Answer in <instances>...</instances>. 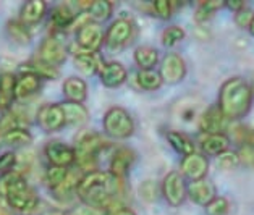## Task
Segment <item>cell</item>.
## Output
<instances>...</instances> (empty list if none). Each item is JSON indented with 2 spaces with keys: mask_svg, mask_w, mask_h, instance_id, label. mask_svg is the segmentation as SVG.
Listing matches in <instances>:
<instances>
[{
  "mask_svg": "<svg viewBox=\"0 0 254 215\" xmlns=\"http://www.w3.org/2000/svg\"><path fill=\"white\" fill-rule=\"evenodd\" d=\"M123 191L122 178L114 176L110 171H89L81 176L76 193L86 206L109 211L110 214L122 209V202L117 196Z\"/></svg>",
  "mask_w": 254,
  "mask_h": 215,
  "instance_id": "1",
  "label": "cell"
},
{
  "mask_svg": "<svg viewBox=\"0 0 254 215\" xmlns=\"http://www.w3.org/2000/svg\"><path fill=\"white\" fill-rule=\"evenodd\" d=\"M253 104V89L246 79L235 76L222 84L219 110L227 120H240L248 115Z\"/></svg>",
  "mask_w": 254,
  "mask_h": 215,
  "instance_id": "2",
  "label": "cell"
},
{
  "mask_svg": "<svg viewBox=\"0 0 254 215\" xmlns=\"http://www.w3.org/2000/svg\"><path fill=\"white\" fill-rule=\"evenodd\" d=\"M0 196L21 215H31L39 204L38 194L18 171L0 175Z\"/></svg>",
  "mask_w": 254,
  "mask_h": 215,
  "instance_id": "3",
  "label": "cell"
},
{
  "mask_svg": "<svg viewBox=\"0 0 254 215\" xmlns=\"http://www.w3.org/2000/svg\"><path fill=\"white\" fill-rule=\"evenodd\" d=\"M104 130L114 139H127L133 136L134 133V121L125 108L112 107L104 115Z\"/></svg>",
  "mask_w": 254,
  "mask_h": 215,
  "instance_id": "4",
  "label": "cell"
},
{
  "mask_svg": "<svg viewBox=\"0 0 254 215\" xmlns=\"http://www.w3.org/2000/svg\"><path fill=\"white\" fill-rule=\"evenodd\" d=\"M134 26L128 18H119L109 26L107 33L104 34V44L107 46L110 51H119V49L125 47L129 41L133 39Z\"/></svg>",
  "mask_w": 254,
  "mask_h": 215,
  "instance_id": "5",
  "label": "cell"
},
{
  "mask_svg": "<svg viewBox=\"0 0 254 215\" xmlns=\"http://www.w3.org/2000/svg\"><path fill=\"white\" fill-rule=\"evenodd\" d=\"M162 194L172 207H180L187 199V184L178 171H170L162 181Z\"/></svg>",
  "mask_w": 254,
  "mask_h": 215,
  "instance_id": "6",
  "label": "cell"
},
{
  "mask_svg": "<svg viewBox=\"0 0 254 215\" xmlns=\"http://www.w3.org/2000/svg\"><path fill=\"white\" fill-rule=\"evenodd\" d=\"M159 75L162 78V83L177 84L187 75V63H185V60L178 54L170 52L162 58Z\"/></svg>",
  "mask_w": 254,
  "mask_h": 215,
  "instance_id": "7",
  "label": "cell"
},
{
  "mask_svg": "<svg viewBox=\"0 0 254 215\" xmlns=\"http://www.w3.org/2000/svg\"><path fill=\"white\" fill-rule=\"evenodd\" d=\"M76 42L81 51L96 54L99 47L104 44V31L99 23L89 21L76 31Z\"/></svg>",
  "mask_w": 254,
  "mask_h": 215,
  "instance_id": "8",
  "label": "cell"
},
{
  "mask_svg": "<svg viewBox=\"0 0 254 215\" xmlns=\"http://www.w3.org/2000/svg\"><path fill=\"white\" fill-rule=\"evenodd\" d=\"M38 123L39 126L47 133L60 131L66 125L64 108L60 104H47L42 106L38 112Z\"/></svg>",
  "mask_w": 254,
  "mask_h": 215,
  "instance_id": "9",
  "label": "cell"
},
{
  "mask_svg": "<svg viewBox=\"0 0 254 215\" xmlns=\"http://www.w3.org/2000/svg\"><path fill=\"white\" fill-rule=\"evenodd\" d=\"M44 152H46L47 161L51 162V165H54V167L68 168L76 162L75 149H71L70 146L60 143V141H51V143L46 146Z\"/></svg>",
  "mask_w": 254,
  "mask_h": 215,
  "instance_id": "10",
  "label": "cell"
},
{
  "mask_svg": "<svg viewBox=\"0 0 254 215\" xmlns=\"http://www.w3.org/2000/svg\"><path fill=\"white\" fill-rule=\"evenodd\" d=\"M207 170H209L207 157L202 156V154L193 152V154H190V156L183 157L182 175L185 178H188V180H191V181L204 180V176L207 175Z\"/></svg>",
  "mask_w": 254,
  "mask_h": 215,
  "instance_id": "11",
  "label": "cell"
},
{
  "mask_svg": "<svg viewBox=\"0 0 254 215\" xmlns=\"http://www.w3.org/2000/svg\"><path fill=\"white\" fill-rule=\"evenodd\" d=\"M39 58L52 66H59L66 60V49L57 38H47L39 47Z\"/></svg>",
  "mask_w": 254,
  "mask_h": 215,
  "instance_id": "12",
  "label": "cell"
},
{
  "mask_svg": "<svg viewBox=\"0 0 254 215\" xmlns=\"http://www.w3.org/2000/svg\"><path fill=\"white\" fill-rule=\"evenodd\" d=\"M99 75H101V81L105 88L115 89L120 88V86L127 81V68L119 61H109V63H104L99 70Z\"/></svg>",
  "mask_w": 254,
  "mask_h": 215,
  "instance_id": "13",
  "label": "cell"
},
{
  "mask_svg": "<svg viewBox=\"0 0 254 215\" xmlns=\"http://www.w3.org/2000/svg\"><path fill=\"white\" fill-rule=\"evenodd\" d=\"M187 196H190V199L194 204L207 206L215 198V186L207 180L191 181L190 186L187 188Z\"/></svg>",
  "mask_w": 254,
  "mask_h": 215,
  "instance_id": "14",
  "label": "cell"
},
{
  "mask_svg": "<svg viewBox=\"0 0 254 215\" xmlns=\"http://www.w3.org/2000/svg\"><path fill=\"white\" fill-rule=\"evenodd\" d=\"M225 126H227V118L222 115L219 107L207 108L199 118V130L206 134L222 133V130H224Z\"/></svg>",
  "mask_w": 254,
  "mask_h": 215,
  "instance_id": "15",
  "label": "cell"
},
{
  "mask_svg": "<svg viewBox=\"0 0 254 215\" xmlns=\"http://www.w3.org/2000/svg\"><path fill=\"white\" fill-rule=\"evenodd\" d=\"M47 3L42 0H31L21 7L20 11V21L24 26H31V24H38L42 18L46 16Z\"/></svg>",
  "mask_w": 254,
  "mask_h": 215,
  "instance_id": "16",
  "label": "cell"
},
{
  "mask_svg": "<svg viewBox=\"0 0 254 215\" xmlns=\"http://www.w3.org/2000/svg\"><path fill=\"white\" fill-rule=\"evenodd\" d=\"M41 89V78L33 73H23L15 83V99L23 101L36 94Z\"/></svg>",
  "mask_w": 254,
  "mask_h": 215,
  "instance_id": "17",
  "label": "cell"
},
{
  "mask_svg": "<svg viewBox=\"0 0 254 215\" xmlns=\"http://www.w3.org/2000/svg\"><path fill=\"white\" fill-rule=\"evenodd\" d=\"M134 162V152L128 147H122L119 149L110 161V173L114 176H119L123 178L127 175V171L129 170V167L133 165Z\"/></svg>",
  "mask_w": 254,
  "mask_h": 215,
  "instance_id": "18",
  "label": "cell"
},
{
  "mask_svg": "<svg viewBox=\"0 0 254 215\" xmlns=\"http://www.w3.org/2000/svg\"><path fill=\"white\" fill-rule=\"evenodd\" d=\"M64 94L68 99V102L83 104L88 97V86H86L84 79L81 78H68L64 83Z\"/></svg>",
  "mask_w": 254,
  "mask_h": 215,
  "instance_id": "19",
  "label": "cell"
},
{
  "mask_svg": "<svg viewBox=\"0 0 254 215\" xmlns=\"http://www.w3.org/2000/svg\"><path fill=\"white\" fill-rule=\"evenodd\" d=\"M15 83L16 78L11 73H3L0 76V110L8 112L15 101Z\"/></svg>",
  "mask_w": 254,
  "mask_h": 215,
  "instance_id": "20",
  "label": "cell"
},
{
  "mask_svg": "<svg viewBox=\"0 0 254 215\" xmlns=\"http://www.w3.org/2000/svg\"><path fill=\"white\" fill-rule=\"evenodd\" d=\"M228 146H230V139L224 133L206 134V138L201 143L202 151L207 156H219V154L228 151Z\"/></svg>",
  "mask_w": 254,
  "mask_h": 215,
  "instance_id": "21",
  "label": "cell"
},
{
  "mask_svg": "<svg viewBox=\"0 0 254 215\" xmlns=\"http://www.w3.org/2000/svg\"><path fill=\"white\" fill-rule=\"evenodd\" d=\"M75 65L79 71L84 73V75H94V73L101 70V66L104 63L97 54L81 51L75 55Z\"/></svg>",
  "mask_w": 254,
  "mask_h": 215,
  "instance_id": "22",
  "label": "cell"
},
{
  "mask_svg": "<svg viewBox=\"0 0 254 215\" xmlns=\"http://www.w3.org/2000/svg\"><path fill=\"white\" fill-rule=\"evenodd\" d=\"M21 71L23 73H33L38 78H44V79H55L59 76V70L57 66H52L46 63V61H42L41 58H36L33 61H28V63H24L21 66Z\"/></svg>",
  "mask_w": 254,
  "mask_h": 215,
  "instance_id": "23",
  "label": "cell"
},
{
  "mask_svg": "<svg viewBox=\"0 0 254 215\" xmlns=\"http://www.w3.org/2000/svg\"><path fill=\"white\" fill-rule=\"evenodd\" d=\"M76 18V11L71 8V5L68 3H62L59 7H55L51 13V21L55 28H68L71 26L73 21H75Z\"/></svg>",
  "mask_w": 254,
  "mask_h": 215,
  "instance_id": "24",
  "label": "cell"
},
{
  "mask_svg": "<svg viewBox=\"0 0 254 215\" xmlns=\"http://www.w3.org/2000/svg\"><path fill=\"white\" fill-rule=\"evenodd\" d=\"M62 108H64L65 113V120L68 125H83V123L88 121V110L83 106V104H76V102H64L60 104Z\"/></svg>",
  "mask_w": 254,
  "mask_h": 215,
  "instance_id": "25",
  "label": "cell"
},
{
  "mask_svg": "<svg viewBox=\"0 0 254 215\" xmlns=\"http://www.w3.org/2000/svg\"><path fill=\"white\" fill-rule=\"evenodd\" d=\"M134 61L141 70H154L159 61V52L154 47L141 46L134 51Z\"/></svg>",
  "mask_w": 254,
  "mask_h": 215,
  "instance_id": "26",
  "label": "cell"
},
{
  "mask_svg": "<svg viewBox=\"0 0 254 215\" xmlns=\"http://www.w3.org/2000/svg\"><path fill=\"white\" fill-rule=\"evenodd\" d=\"M79 180H81V178H79V176L75 173V171H68L66 176H65V180L62 181L57 188H54V189H52L54 196H55L57 199H62V201L70 199V198H71V194L76 191Z\"/></svg>",
  "mask_w": 254,
  "mask_h": 215,
  "instance_id": "27",
  "label": "cell"
},
{
  "mask_svg": "<svg viewBox=\"0 0 254 215\" xmlns=\"http://www.w3.org/2000/svg\"><path fill=\"white\" fill-rule=\"evenodd\" d=\"M167 141L169 144L175 149L178 154H182L183 157L190 156V154L194 152V144L187 134L183 133H178V131H169L167 133Z\"/></svg>",
  "mask_w": 254,
  "mask_h": 215,
  "instance_id": "28",
  "label": "cell"
},
{
  "mask_svg": "<svg viewBox=\"0 0 254 215\" xmlns=\"http://www.w3.org/2000/svg\"><path fill=\"white\" fill-rule=\"evenodd\" d=\"M7 34L10 36L11 41H15L16 44H20V46H26L31 42L29 29L28 26H24L20 20H10L7 23Z\"/></svg>",
  "mask_w": 254,
  "mask_h": 215,
  "instance_id": "29",
  "label": "cell"
},
{
  "mask_svg": "<svg viewBox=\"0 0 254 215\" xmlns=\"http://www.w3.org/2000/svg\"><path fill=\"white\" fill-rule=\"evenodd\" d=\"M114 5L107 2V0H96V2H91L88 7V15L91 20H94L96 23H102L107 21L110 15H112Z\"/></svg>",
  "mask_w": 254,
  "mask_h": 215,
  "instance_id": "30",
  "label": "cell"
},
{
  "mask_svg": "<svg viewBox=\"0 0 254 215\" xmlns=\"http://www.w3.org/2000/svg\"><path fill=\"white\" fill-rule=\"evenodd\" d=\"M3 144L13 146V147H23L28 146L33 141V134H31L26 128H13V130L7 131L2 136Z\"/></svg>",
  "mask_w": 254,
  "mask_h": 215,
  "instance_id": "31",
  "label": "cell"
},
{
  "mask_svg": "<svg viewBox=\"0 0 254 215\" xmlns=\"http://www.w3.org/2000/svg\"><path fill=\"white\" fill-rule=\"evenodd\" d=\"M136 83L144 91H156L162 84V78L154 70H139L136 75Z\"/></svg>",
  "mask_w": 254,
  "mask_h": 215,
  "instance_id": "32",
  "label": "cell"
},
{
  "mask_svg": "<svg viewBox=\"0 0 254 215\" xmlns=\"http://www.w3.org/2000/svg\"><path fill=\"white\" fill-rule=\"evenodd\" d=\"M222 7H224V2H220V0H206V2H201L194 13V20L197 23L207 21L209 18Z\"/></svg>",
  "mask_w": 254,
  "mask_h": 215,
  "instance_id": "33",
  "label": "cell"
},
{
  "mask_svg": "<svg viewBox=\"0 0 254 215\" xmlns=\"http://www.w3.org/2000/svg\"><path fill=\"white\" fill-rule=\"evenodd\" d=\"M183 39H185V29H182L180 26H170L162 33V44L165 47H173Z\"/></svg>",
  "mask_w": 254,
  "mask_h": 215,
  "instance_id": "34",
  "label": "cell"
},
{
  "mask_svg": "<svg viewBox=\"0 0 254 215\" xmlns=\"http://www.w3.org/2000/svg\"><path fill=\"white\" fill-rule=\"evenodd\" d=\"M66 173H68V168L54 167V165H51V167H49L47 171H46V181H47L49 186H51V189L57 188L59 184L65 180Z\"/></svg>",
  "mask_w": 254,
  "mask_h": 215,
  "instance_id": "35",
  "label": "cell"
},
{
  "mask_svg": "<svg viewBox=\"0 0 254 215\" xmlns=\"http://www.w3.org/2000/svg\"><path fill=\"white\" fill-rule=\"evenodd\" d=\"M228 209H230L228 201L225 198H222V196H215V198L206 206V214L207 215H227Z\"/></svg>",
  "mask_w": 254,
  "mask_h": 215,
  "instance_id": "36",
  "label": "cell"
},
{
  "mask_svg": "<svg viewBox=\"0 0 254 215\" xmlns=\"http://www.w3.org/2000/svg\"><path fill=\"white\" fill-rule=\"evenodd\" d=\"M217 165L219 168L222 170H232L235 167L240 165V159H238V154L233 152V151H225L217 156Z\"/></svg>",
  "mask_w": 254,
  "mask_h": 215,
  "instance_id": "37",
  "label": "cell"
},
{
  "mask_svg": "<svg viewBox=\"0 0 254 215\" xmlns=\"http://www.w3.org/2000/svg\"><path fill=\"white\" fill-rule=\"evenodd\" d=\"M152 13L156 15L160 20H169L173 15V5L169 0H156V2L151 3Z\"/></svg>",
  "mask_w": 254,
  "mask_h": 215,
  "instance_id": "38",
  "label": "cell"
},
{
  "mask_svg": "<svg viewBox=\"0 0 254 215\" xmlns=\"http://www.w3.org/2000/svg\"><path fill=\"white\" fill-rule=\"evenodd\" d=\"M139 194H141V198L144 199L146 202H154V201H156L157 196H159V188H157L156 181H152V180L142 181L141 186H139Z\"/></svg>",
  "mask_w": 254,
  "mask_h": 215,
  "instance_id": "39",
  "label": "cell"
},
{
  "mask_svg": "<svg viewBox=\"0 0 254 215\" xmlns=\"http://www.w3.org/2000/svg\"><path fill=\"white\" fill-rule=\"evenodd\" d=\"M15 163H16V156L13 152L8 151V152L0 154V175L11 171V168L15 167Z\"/></svg>",
  "mask_w": 254,
  "mask_h": 215,
  "instance_id": "40",
  "label": "cell"
},
{
  "mask_svg": "<svg viewBox=\"0 0 254 215\" xmlns=\"http://www.w3.org/2000/svg\"><path fill=\"white\" fill-rule=\"evenodd\" d=\"M253 18H254V11L245 7L243 10H240L238 13H235V23H237L240 28L248 29L253 21Z\"/></svg>",
  "mask_w": 254,
  "mask_h": 215,
  "instance_id": "41",
  "label": "cell"
},
{
  "mask_svg": "<svg viewBox=\"0 0 254 215\" xmlns=\"http://www.w3.org/2000/svg\"><path fill=\"white\" fill-rule=\"evenodd\" d=\"M237 154H238L240 163H243L245 167L254 168V149H253V147L241 146V149Z\"/></svg>",
  "mask_w": 254,
  "mask_h": 215,
  "instance_id": "42",
  "label": "cell"
},
{
  "mask_svg": "<svg viewBox=\"0 0 254 215\" xmlns=\"http://www.w3.org/2000/svg\"><path fill=\"white\" fill-rule=\"evenodd\" d=\"M75 215H104V214H102V209L84 206V207H79L78 211L75 212Z\"/></svg>",
  "mask_w": 254,
  "mask_h": 215,
  "instance_id": "43",
  "label": "cell"
},
{
  "mask_svg": "<svg viewBox=\"0 0 254 215\" xmlns=\"http://www.w3.org/2000/svg\"><path fill=\"white\" fill-rule=\"evenodd\" d=\"M224 7H227L228 10H232L233 13H238L240 10H243L246 5L243 2H240V0H230V2H225Z\"/></svg>",
  "mask_w": 254,
  "mask_h": 215,
  "instance_id": "44",
  "label": "cell"
},
{
  "mask_svg": "<svg viewBox=\"0 0 254 215\" xmlns=\"http://www.w3.org/2000/svg\"><path fill=\"white\" fill-rule=\"evenodd\" d=\"M110 215H136L131 209H127V207H122V209H119V211H115V212H112Z\"/></svg>",
  "mask_w": 254,
  "mask_h": 215,
  "instance_id": "45",
  "label": "cell"
},
{
  "mask_svg": "<svg viewBox=\"0 0 254 215\" xmlns=\"http://www.w3.org/2000/svg\"><path fill=\"white\" fill-rule=\"evenodd\" d=\"M44 215H71V214H68V212H64V211H51V212H47Z\"/></svg>",
  "mask_w": 254,
  "mask_h": 215,
  "instance_id": "46",
  "label": "cell"
},
{
  "mask_svg": "<svg viewBox=\"0 0 254 215\" xmlns=\"http://www.w3.org/2000/svg\"><path fill=\"white\" fill-rule=\"evenodd\" d=\"M248 29H250V33L254 36V18H253V21H251V24H250V28H248Z\"/></svg>",
  "mask_w": 254,
  "mask_h": 215,
  "instance_id": "47",
  "label": "cell"
},
{
  "mask_svg": "<svg viewBox=\"0 0 254 215\" xmlns=\"http://www.w3.org/2000/svg\"><path fill=\"white\" fill-rule=\"evenodd\" d=\"M251 89H253V92H254V84H253V86H251Z\"/></svg>",
  "mask_w": 254,
  "mask_h": 215,
  "instance_id": "48",
  "label": "cell"
}]
</instances>
